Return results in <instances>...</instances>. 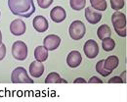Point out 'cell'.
Returning a JSON list of instances; mask_svg holds the SVG:
<instances>
[{"label": "cell", "mask_w": 127, "mask_h": 102, "mask_svg": "<svg viewBox=\"0 0 127 102\" xmlns=\"http://www.w3.org/2000/svg\"><path fill=\"white\" fill-rule=\"evenodd\" d=\"M54 0H37V4L42 9H47L51 6Z\"/></svg>", "instance_id": "23"}, {"label": "cell", "mask_w": 127, "mask_h": 102, "mask_svg": "<svg viewBox=\"0 0 127 102\" xmlns=\"http://www.w3.org/2000/svg\"><path fill=\"white\" fill-rule=\"evenodd\" d=\"M43 46L48 51H53L57 49L61 44V37L56 34H49L43 40Z\"/></svg>", "instance_id": "7"}, {"label": "cell", "mask_w": 127, "mask_h": 102, "mask_svg": "<svg viewBox=\"0 0 127 102\" xmlns=\"http://www.w3.org/2000/svg\"><path fill=\"white\" fill-rule=\"evenodd\" d=\"M91 7L97 11H106L107 10V1L106 0H90Z\"/></svg>", "instance_id": "18"}, {"label": "cell", "mask_w": 127, "mask_h": 102, "mask_svg": "<svg viewBox=\"0 0 127 102\" xmlns=\"http://www.w3.org/2000/svg\"><path fill=\"white\" fill-rule=\"evenodd\" d=\"M73 83H74V84H86V81H85L83 78H78V79H76Z\"/></svg>", "instance_id": "28"}, {"label": "cell", "mask_w": 127, "mask_h": 102, "mask_svg": "<svg viewBox=\"0 0 127 102\" xmlns=\"http://www.w3.org/2000/svg\"><path fill=\"white\" fill-rule=\"evenodd\" d=\"M97 35L98 37L103 40L104 38L107 37H111V30L108 25H102L98 30H97Z\"/></svg>", "instance_id": "17"}, {"label": "cell", "mask_w": 127, "mask_h": 102, "mask_svg": "<svg viewBox=\"0 0 127 102\" xmlns=\"http://www.w3.org/2000/svg\"><path fill=\"white\" fill-rule=\"evenodd\" d=\"M69 3H70V7L73 10L80 11V10H82L85 7L86 0H70Z\"/></svg>", "instance_id": "21"}, {"label": "cell", "mask_w": 127, "mask_h": 102, "mask_svg": "<svg viewBox=\"0 0 127 102\" xmlns=\"http://www.w3.org/2000/svg\"><path fill=\"white\" fill-rule=\"evenodd\" d=\"M126 74H127V72L124 71V72L121 74V76H120V79L122 80V83H123V84H126Z\"/></svg>", "instance_id": "27"}, {"label": "cell", "mask_w": 127, "mask_h": 102, "mask_svg": "<svg viewBox=\"0 0 127 102\" xmlns=\"http://www.w3.org/2000/svg\"><path fill=\"white\" fill-rule=\"evenodd\" d=\"M84 54L89 59H94L99 54V46L94 39H89L84 43L83 46Z\"/></svg>", "instance_id": "6"}, {"label": "cell", "mask_w": 127, "mask_h": 102, "mask_svg": "<svg viewBox=\"0 0 127 102\" xmlns=\"http://www.w3.org/2000/svg\"><path fill=\"white\" fill-rule=\"evenodd\" d=\"M67 82L63 80L58 73H50L45 80V84H66Z\"/></svg>", "instance_id": "16"}, {"label": "cell", "mask_w": 127, "mask_h": 102, "mask_svg": "<svg viewBox=\"0 0 127 102\" xmlns=\"http://www.w3.org/2000/svg\"><path fill=\"white\" fill-rule=\"evenodd\" d=\"M125 5V2L124 0H111V9L115 10V11H118L120 9H122Z\"/></svg>", "instance_id": "22"}, {"label": "cell", "mask_w": 127, "mask_h": 102, "mask_svg": "<svg viewBox=\"0 0 127 102\" xmlns=\"http://www.w3.org/2000/svg\"><path fill=\"white\" fill-rule=\"evenodd\" d=\"M2 43V33H1V31H0V44Z\"/></svg>", "instance_id": "29"}, {"label": "cell", "mask_w": 127, "mask_h": 102, "mask_svg": "<svg viewBox=\"0 0 127 102\" xmlns=\"http://www.w3.org/2000/svg\"><path fill=\"white\" fill-rule=\"evenodd\" d=\"M102 47L105 51H111L114 49L115 47V41L111 38V37H107V38H104L102 40Z\"/></svg>", "instance_id": "19"}, {"label": "cell", "mask_w": 127, "mask_h": 102, "mask_svg": "<svg viewBox=\"0 0 127 102\" xmlns=\"http://www.w3.org/2000/svg\"><path fill=\"white\" fill-rule=\"evenodd\" d=\"M82 62V56L80 52L76 50L71 51L66 57V63L70 68H76Z\"/></svg>", "instance_id": "12"}, {"label": "cell", "mask_w": 127, "mask_h": 102, "mask_svg": "<svg viewBox=\"0 0 127 102\" xmlns=\"http://www.w3.org/2000/svg\"><path fill=\"white\" fill-rule=\"evenodd\" d=\"M65 17H66V13H65L64 9L63 7H61V6L54 7L51 10V12H50V18L55 23L63 22L64 20L65 19Z\"/></svg>", "instance_id": "11"}, {"label": "cell", "mask_w": 127, "mask_h": 102, "mask_svg": "<svg viewBox=\"0 0 127 102\" xmlns=\"http://www.w3.org/2000/svg\"><path fill=\"white\" fill-rule=\"evenodd\" d=\"M32 24H33L34 30L38 33H44L49 28L48 21L46 20V18H44L43 16H36L33 19Z\"/></svg>", "instance_id": "10"}, {"label": "cell", "mask_w": 127, "mask_h": 102, "mask_svg": "<svg viewBox=\"0 0 127 102\" xmlns=\"http://www.w3.org/2000/svg\"><path fill=\"white\" fill-rule=\"evenodd\" d=\"M11 12L23 18H30L35 12L33 0H8Z\"/></svg>", "instance_id": "1"}, {"label": "cell", "mask_w": 127, "mask_h": 102, "mask_svg": "<svg viewBox=\"0 0 127 102\" xmlns=\"http://www.w3.org/2000/svg\"><path fill=\"white\" fill-rule=\"evenodd\" d=\"M89 84H102L103 83V81L102 80H100L98 77H92L90 80H89V82H88Z\"/></svg>", "instance_id": "26"}, {"label": "cell", "mask_w": 127, "mask_h": 102, "mask_svg": "<svg viewBox=\"0 0 127 102\" xmlns=\"http://www.w3.org/2000/svg\"><path fill=\"white\" fill-rule=\"evenodd\" d=\"M28 46L24 41L18 40L14 42L12 46V55L13 57L19 60V61H24L28 57Z\"/></svg>", "instance_id": "5"}, {"label": "cell", "mask_w": 127, "mask_h": 102, "mask_svg": "<svg viewBox=\"0 0 127 102\" xmlns=\"http://www.w3.org/2000/svg\"><path fill=\"white\" fill-rule=\"evenodd\" d=\"M112 26L115 33L121 37L126 36V16L121 12H115L111 16Z\"/></svg>", "instance_id": "2"}, {"label": "cell", "mask_w": 127, "mask_h": 102, "mask_svg": "<svg viewBox=\"0 0 127 102\" xmlns=\"http://www.w3.org/2000/svg\"><path fill=\"white\" fill-rule=\"evenodd\" d=\"M104 61H105V60H100V61L97 62V64H96V71H97L101 76H103V77H108L109 75H111V72L109 71V70H107V69L104 67Z\"/></svg>", "instance_id": "20"}, {"label": "cell", "mask_w": 127, "mask_h": 102, "mask_svg": "<svg viewBox=\"0 0 127 102\" xmlns=\"http://www.w3.org/2000/svg\"><path fill=\"white\" fill-rule=\"evenodd\" d=\"M34 57L38 62H44L48 58V50L44 46H37L34 49Z\"/></svg>", "instance_id": "15"}, {"label": "cell", "mask_w": 127, "mask_h": 102, "mask_svg": "<svg viewBox=\"0 0 127 102\" xmlns=\"http://www.w3.org/2000/svg\"><path fill=\"white\" fill-rule=\"evenodd\" d=\"M44 73V65L42 62L33 61L30 65V74L32 78H40Z\"/></svg>", "instance_id": "13"}, {"label": "cell", "mask_w": 127, "mask_h": 102, "mask_svg": "<svg viewBox=\"0 0 127 102\" xmlns=\"http://www.w3.org/2000/svg\"><path fill=\"white\" fill-rule=\"evenodd\" d=\"M26 30H27L26 23L21 19L14 20L10 25V32L16 36L23 35L26 33Z\"/></svg>", "instance_id": "8"}, {"label": "cell", "mask_w": 127, "mask_h": 102, "mask_svg": "<svg viewBox=\"0 0 127 102\" xmlns=\"http://www.w3.org/2000/svg\"><path fill=\"white\" fill-rule=\"evenodd\" d=\"M109 84H123L122 83V80L120 79V77H113L109 80Z\"/></svg>", "instance_id": "25"}, {"label": "cell", "mask_w": 127, "mask_h": 102, "mask_svg": "<svg viewBox=\"0 0 127 102\" xmlns=\"http://www.w3.org/2000/svg\"><path fill=\"white\" fill-rule=\"evenodd\" d=\"M68 33H69V35L72 39L79 40L86 34L85 25L81 21H73L69 26Z\"/></svg>", "instance_id": "4"}, {"label": "cell", "mask_w": 127, "mask_h": 102, "mask_svg": "<svg viewBox=\"0 0 127 102\" xmlns=\"http://www.w3.org/2000/svg\"><path fill=\"white\" fill-rule=\"evenodd\" d=\"M102 14L98 12L97 10L93 9L92 7H87L85 8V18L89 24L96 25L102 20Z\"/></svg>", "instance_id": "9"}, {"label": "cell", "mask_w": 127, "mask_h": 102, "mask_svg": "<svg viewBox=\"0 0 127 102\" xmlns=\"http://www.w3.org/2000/svg\"><path fill=\"white\" fill-rule=\"evenodd\" d=\"M5 56H6V46H5V44L1 43L0 44V61L3 60L5 58Z\"/></svg>", "instance_id": "24"}, {"label": "cell", "mask_w": 127, "mask_h": 102, "mask_svg": "<svg viewBox=\"0 0 127 102\" xmlns=\"http://www.w3.org/2000/svg\"><path fill=\"white\" fill-rule=\"evenodd\" d=\"M11 81L13 84H33V80L30 78L27 70L23 67H18L13 71Z\"/></svg>", "instance_id": "3"}, {"label": "cell", "mask_w": 127, "mask_h": 102, "mask_svg": "<svg viewBox=\"0 0 127 102\" xmlns=\"http://www.w3.org/2000/svg\"><path fill=\"white\" fill-rule=\"evenodd\" d=\"M118 63H119L118 58H117L115 55H111V56H109V57L104 61V67L107 69V70L111 71V73H112V71H113L114 69L117 68Z\"/></svg>", "instance_id": "14"}]
</instances>
